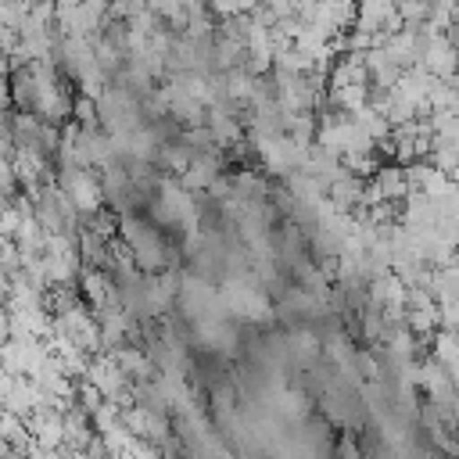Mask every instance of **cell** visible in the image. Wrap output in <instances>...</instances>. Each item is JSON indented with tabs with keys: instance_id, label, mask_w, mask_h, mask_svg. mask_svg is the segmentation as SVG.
<instances>
[{
	"instance_id": "6da1fadb",
	"label": "cell",
	"mask_w": 459,
	"mask_h": 459,
	"mask_svg": "<svg viewBox=\"0 0 459 459\" xmlns=\"http://www.w3.org/2000/svg\"><path fill=\"white\" fill-rule=\"evenodd\" d=\"M0 333H7V312H0Z\"/></svg>"
}]
</instances>
